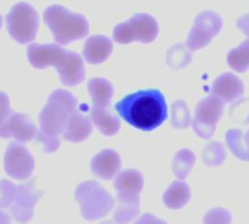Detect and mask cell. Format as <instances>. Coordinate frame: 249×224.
<instances>
[{"mask_svg": "<svg viewBox=\"0 0 249 224\" xmlns=\"http://www.w3.org/2000/svg\"><path fill=\"white\" fill-rule=\"evenodd\" d=\"M74 200L80 206L83 219L93 222L105 217L114 208V198L95 181H86L77 185Z\"/></svg>", "mask_w": 249, "mask_h": 224, "instance_id": "cell-5", "label": "cell"}, {"mask_svg": "<svg viewBox=\"0 0 249 224\" xmlns=\"http://www.w3.org/2000/svg\"><path fill=\"white\" fill-rule=\"evenodd\" d=\"M226 143L229 150L238 159L249 162V130L247 133L236 128L229 130L226 133Z\"/></svg>", "mask_w": 249, "mask_h": 224, "instance_id": "cell-21", "label": "cell"}, {"mask_svg": "<svg viewBox=\"0 0 249 224\" xmlns=\"http://www.w3.org/2000/svg\"><path fill=\"white\" fill-rule=\"evenodd\" d=\"M204 224H231L232 223V214L225 208H212L204 216Z\"/></svg>", "mask_w": 249, "mask_h": 224, "instance_id": "cell-29", "label": "cell"}, {"mask_svg": "<svg viewBox=\"0 0 249 224\" xmlns=\"http://www.w3.org/2000/svg\"><path fill=\"white\" fill-rule=\"evenodd\" d=\"M18 187L7 179L0 181V210L10 207L16 198Z\"/></svg>", "mask_w": 249, "mask_h": 224, "instance_id": "cell-27", "label": "cell"}, {"mask_svg": "<svg viewBox=\"0 0 249 224\" xmlns=\"http://www.w3.org/2000/svg\"><path fill=\"white\" fill-rule=\"evenodd\" d=\"M225 102L216 96H207L198 102L191 125L194 131L203 138H212L216 131V125L223 115Z\"/></svg>", "mask_w": 249, "mask_h": 224, "instance_id": "cell-8", "label": "cell"}, {"mask_svg": "<svg viewBox=\"0 0 249 224\" xmlns=\"http://www.w3.org/2000/svg\"><path fill=\"white\" fill-rule=\"evenodd\" d=\"M134 224H168L165 223L163 220H160V219H158V217H155L153 214H150V213H146V214H143L137 222Z\"/></svg>", "mask_w": 249, "mask_h": 224, "instance_id": "cell-31", "label": "cell"}, {"mask_svg": "<svg viewBox=\"0 0 249 224\" xmlns=\"http://www.w3.org/2000/svg\"><path fill=\"white\" fill-rule=\"evenodd\" d=\"M196 165V155L188 150V149H184V150H179L175 157H174V163H172V169H174V173L175 176L182 181L188 176V173L191 172L193 166Z\"/></svg>", "mask_w": 249, "mask_h": 224, "instance_id": "cell-23", "label": "cell"}, {"mask_svg": "<svg viewBox=\"0 0 249 224\" xmlns=\"http://www.w3.org/2000/svg\"><path fill=\"white\" fill-rule=\"evenodd\" d=\"M191 200V190L184 181L172 182L163 192V204L171 210H179Z\"/></svg>", "mask_w": 249, "mask_h": 224, "instance_id": "cell-20", "label": "cell"}, {"mask_svg": "<svg viewBox=\"0 0 249 224\" xmlns=\"http://www.w3.org/2000/svg\"><path fill=\"white\" fill-rule=\"evenodd\" d=\"M3 165H4L6 173L10 178L18 179V181H25L31 178L34 172L35 160L23 144L18 141H12L6 147Z\"/></svg>", "mask_w": 249, "mask_h": 224, "instance_id": "cell-10", "label": "cell"}, {"mask_svg": "<svg viewBox=\"0 0 249 224\" xmlns=\"http://www.w3.org/2000/svg\"><path fill=\"white\" fill-rule=\"evenodd\" d=\"M28 60L35 69L55 67L64 86H77L85 80V64L82 57L63 48L58 44H31L28 47Z\"/></svg>", "mask_w": 249, "mask_h": 224, "instance_id": "cell-3", "label": "cell"}, {"mask_svg": "<svg viewBox=\"0 0 249 224\" xmlns=\"http://www.w3.org/2000/svg\"><path fill=\"white\" fill-rule=\"evenodd\" d=\"M88 92L92 99V106L108 108L114 95V86L107 79L95 77L88 82Z\"/></svg>", "mask_w": 249, "mask_h": 224, "instance_id": "cell-19", "label": "cell"}, {"mask_svg": "<svg viewBox=\"0 0 249 224\" xmlns=\"http://www.w3.org/2000/svg\"><path fill=\"white\" fill-rule=\"evenodd\" d=\"M12 108H10V102H9V96L4 92H0V127L1 124L7 120V117L12 114Z\"/></svg>", "mask_w": 249, "mask_h": 224, "instance_id": "cell-30", "label": "cell"}, {"mask_svg": "<svg viewBox=\"0 0 249 224\" xmlns=\"http://www.w3.org/2000/svg\"><path fill=\"white\" fill-rule=\"evenodd\" d=\"M12 220H13L12 214H9V213L0 210V224H10L12 223Z\"/></svg>", "mask_w": 249, "mask_h": 224, "instance_id": "cell-33", "label": "cell"}, {"mask_svg": "<svg viewBox=\"0 0 249 224\" xmlns=\"http://www.w3.org/2000/svg\"><path fill=\"white\" fill-rule=\"evenodd\" d=\"M101 224H118V223H115V222H104V223H101Z\"/></svg>", "mask_w": 249, "mask_h": 224, "instance_id": "cell-34", "label": "cell"}, {"mask_svg": "<svg viewBox=\"0 0 249 224\" xmlns=\"http://www.w3.org/2000/svg\"><path fill=\"white\" fill-rule=\"evenodd\" d=\"M222 26H223V20L216 12L206 10L197 15L194 20V26L191 28L187 38L188 50L197 51L207 47L212 42V39L222 31Z\"/></svg>", "mask_w": 249, "mask_h": 224, "instance_id": "cell-9", "label": "cell"}, {"mask_svg": "<svg viewBox=\"0 0 249 224\" xmlns=\"http://www.w3.org/2000/svg\"><path fill=\"white\" fill-rule=\"evenodd\" d=\"M244 82L238 76L233 73H223L212 85L210 93L226 103H232L244 95Z\"/></svg>", "mask_w": 249, "mask_h": 224, "instance_id": "cell-15", "label": "cell"}, {"mask_svg": "<svg viewBox=\"0 0 249 224\" xmlns=\"http://www.w3.org/2000/svg\"><path fill=\"white\" fill-rule=\"evenodd\" d=\"M90 120L104 136H115L120 131V118L108 108H90Z\"/></svg>", "mask_w": 249, "mask_h": 224, "instance_id": "cell-18", "label": "cell"}, {"mask_svg": "<svg viewBox=\"0 0 249 224\" xmlns=\"http://www.w3.org/2000/svg\"><path fill=\"white\" fill-rule=\"evenodd\" d=\"M143 175L136 169H125L115 176L114 188L118 203L140 204V192L143 190Z\"/></svg>", "mask_w": 249, "mask_h": 224, "instance_id": "cell-13", "label": "cell"}, {"mask_svg": "<svg viewBox=\"0 0 249 224\" xmlns=\"http://www.w3.org/2000/svg\"><path fill=\"white\" fill-rule=\"evenodd\" d=\"M121 159L115 150L107 149L99 152L90 162V171L95 176L104 181H109L120 173Z\"/></svg>", "mask_w": 249, "mask_h": 224, "instance_id": "cell-16", "label": "cell"}, {"mask_svg": "<svg viewBox=\"0 0 249 224\" xmlns=\"http://www.w3.org/2000/svg\"><path fill=\"white\" fill-rule=\"evenodd\" d=\"M182 61V66H187L188 61H191V52L185 50V45L179 44V45H175L169 50L168 52V63L172 66V67H177V61Z\"/></svg>", "mask_w": 249, "mask_h": 224, "instance_id": "cell-28", "label": "cell"}, {"mask_svg": "<svg viewBox=\"0 0 249 224\" xmlns=\"http://www.w3.org/2000/svg\"><path fill=\"white\" fill-rule=\"evenodd\" d=\"M38 130L28 115L12 112L0 127V138H15V141L23 144L36 137Z\"/></svg>", "mask_w": 249, "mask_h": 224, "instance_id": "cell-12", "label": "cell"}, {"mask_svg": "<svg viewBox=\"0 0 249 224\" xmlns=\"http://www.w3.org/2000/svg\"><path fill=\"white\" fill-rule=\"evenodd\" d=\"M159 25L156 19L147 13H137L127 22L118 23L114 28L112 36L118 44H130L134 41L149 44L158 38Z\"/></svg>", "mask_w": 249, "mask_h": 224, "instance_id": "cell-7", "label": "cell"}, {"mask_svg": "<svg viewBox=\"0 0 249 224\" xmlns=\"http://www.w3.org/2000/svg\"><path fill=\"white\" fill-rule=\"evenodd\" d=\"M1 25H3V19H1V16H0V28H1Z\"/></svg>", "mask_w": 249, "mask_h": 224, "instance_id": "cell-35", "label": "cell"}, {"mask_svg": "<svg viewBox=\"0 0 249 224\" xmlns=\"http://www.w3.org/2000/svg\"><path fill=\"white\" fill-rule=\"evenodd\" d=\"M88 105H80L79 108H76V111L71 114L69 124L64 130V133L61 134L63 140L71 141V143H80L85 141L90 133H92V120L90 115H88Z\"/></svg>", "mask_w": 249, "mask_h": 224, "instance_id": "cell-14", "label": "cell"}, {"mask_svg": "<svg viewBox=\"0 0 249 224\" xmlns=\"http://www.w3.org/2000/svg\"><path fill=\"white\" fill-rule=\"evenodd\" d=\"M76 108L77 99L73 93L57 89L50 95L45 106L39 114V131L36 134V138L42 144L44 152L54 153L60 147V136L64 133Z\"/></svg>", "mask_w": 249, "mask_h": 224, "instance_id": "cell-2", "label": "cell"}, {"mask_svg": "<svg viewBox=\"0 0 249 224\" xmlns=\"http://www.w3.org/2000/svg\"><path fill=\"white\" fill-rule=\"evenodd\" d=\"M172 125L175 128H187L191 124V114L184 101H175L172 103Z\"/></svg>", "mask_w": 249, "mask_h": 224, "instance_id": "cell-26", "label": "cell"}, {"mask_svg": "<svg viewBox=\"0 0 249 224\" xmlns=\"http://www.w3.org/2000/svg\"><path fill=\"white\" fill-rule=\"evenodd\" d=\"M6 26L10 36L19 44H29L35 39L39 17L36 10L28 3H16L6 15Z\"/></svg>", "mask_w": 249, "mask_h": 224, "instance_id": "cell-6", "label": "cell"}, {"mask_svg": "<svg viewBox=\"0 0 249 224\" xmlns=\"http://www.w3.org/2000/svg\"><path fill=\"white\" fill-rule=\"evenodd\" d=\"M44 22L58 45H67L73 41L86 38L89 34L86 17L73 13L60 4H53L44 10Z\"/></svg>", "mask_w": 249, "mask_h": 224, "instance_id": "cell-4", "label": "cell"}, {"mask_svg": "<svg viewBox=\"0 0 249 224\" xmlns=\"http://www.w3.org/2000/svg\"><path fill=\"white\" fill-rule=\"evenodd\" d=\"M41 197L42 192L35 188V181L19 185L16 198L10 206V214L13 220L19 224L29 223L34 216V207L36 206Z\"/></svg>", "mask_w": 249, "mask_h": 224, "instance_id": "cell-11", "label": "cell"}, {"mask_svg": "<svg viewBox=\"0 0 249 224\" xmlns=\"http://www.w3.org/2000/svg\"><path fill=\"white\" fill-rule=\"evenodd\" d=\"M117 114L140 131H153L168 118L165 96L158 89L139 90L115 103Z\"/></svg>", "mask_w": 249, "mask_h": 224, "instance_id": "cell-1", "label": "cell"}, {"mask_svg": "<svg viewBox=\"0 0 249 224\" xmlns=\"http://www.w3.org/2000/svg\"><path fill=\"white\" fill-rule=\"evenodd\" d=\"M112 52V41L104 35H93L86 39L83 47V57L89 64L104 63Z\"/></svg>", "mask_w": 249, "mask_h": 224, "instance_id": "cell-17", "label": "cell"}, {"mask_svg": "<svg viewBox=\"0 0 249 224\" xmlns=\"http://www.w3.org/2000/svg\"><path fill=\"white\" fill-rule=\"evenodd\" d=\"M228 64L238 73H245L249 69V39L244 41L239 47L233 48L228 54Z\"/></svg>", "mask_w": 249, "mask_h": 224, "instance_id": "cell-22", "label": "cell"}, {"mask_svg": "<svg viewBox=\"0 0 249 224\" xmlns=\"http://www.w3.org/2000/svg\"><path fill=\"white\" fill-rule=\"evenodd\" d=\"M236 25H238V28L248 36L249 39V13L248 15H244L242 17H239L238 22H236Z\"/></svg>", "mask_w": 249, "mask_h": 224, "instance_id": "cell-32", "label": "cell"}, {"mask_svg": "<svg viewBox=\"0 0 249 224\" xmlns=\"http://www.w3.org/2000/svg\"><path fill=\"white\" fill-rule=\"evenodd\" d=\"M201 157L204 160V163L207 166H219L225 162V157H226V152H225V147L222 143H209L207 147L203 150L201 153Z\"/></svg>", "mask_w": 249, "mask_h": 224, "instance_id": "cell-24", "label": "cell"}, {"mask_svg": "<svg viewBox=\"0 0 249 224\" xmlns=\"http://www.w3.org/2000/svg\"><path fill=\"white\" fill-rule=\"evenodd\" d=\"M140 213V204L118 203L114 211V222L118 224H128L133 222Z\"/></svg>", "mask_w": 249, "mask_h": 224, "instance_id": "cell-25", "label": "cell"}]
</instances>
